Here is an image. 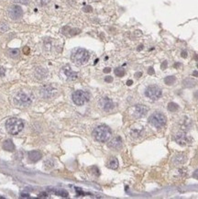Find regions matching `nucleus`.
Here are the masks:
<instances>
[{"label":"nucleus","instance_id":"6ab92c4d","mask_svg":"<svg viewBox=\"0 0 198 199\" xmlns=\"http://www.w3.org/2000/svg\"><path fill=\"white\" fill-rule=\"evenodd\" d=\"M195 84H196V82L191 78H188V79H185L183 81V84L184 87H194Z\"/></svg>","mask_w":198,"mask_h":199},{"label":"nucleus","instance_id":"f704fd0d","mask_svg":"<svg viewBox=\"0 0 198 199\" xmlns=\"http://www.w3.org/2000/svg\"><path fill=\"white\" fill-rule=\"evenodd\" d=\"M194 177L195 179L198 180V169H197L196 171H194Z\"/></svg>","mask_w":198,"mask_h":199},{"label":"nucleus","instance_id":"c9c22d12","mask_svg":"<svg viewBox=\"0 0 198 199\" xmlns=\"http://www.w3.org/2000/svg\"><path fill=\"white\" fill-rule=\"evenodd\" d=\"M110 72H111V68H109V67H107V68L104 69V73H110Z\"/></svg>","mask_w":198,"mask_h":199},{"label":"nucleus","instance_id":"6e6552de","mask_svg":"<svg viewBox=\"0 0 198 199\" xmlns=\"http://www.w3.org/2000/svg\"><path fill=\"white\" fill-rule=\"evenodd\" d=\"M8 15H9V17H10V18L16 20H18V18H20L22 17L23 10L20 6L14 5L8 9Z\"/></svg>","mask_w":198,"mask_h":199},{"label":"nucleus","instance_id":"f3484780","mask_svg":"<svg viewBox=\"0 0 198 199\" xmlns=\"http://www.w3.org/2000/svg\"><path fill=\"white\" fill-rule=\"evenodd\" d=\"M107 167L113 170H116L118 167V161L116 157H112L107 163Z\"/></svg>","mask_w":198,"mask_h":199},{"label":"nucleus","instance_id":"58836bf2","mask_svg":"<svg viewBox=\"0 0 198 199\" xmlns=\"http://www.w3.org/2000/svg\"><path fill=\"white\" fill-rule=\"evenodd\" d=\"M193 75H194V76H195V77H198V72L197 71H194L193 73Z\"/></svg>","mask_w":198,"mask_h":199},{"label":"nucleus","instance_id":"39448f33","mask_svg":"<svg viewBox=\"0 0 198 199\" xmlns=\"http://www.w3.org/2000/svg\"><path fill=\"white\" fill-rule=\"evenodd\" d=\"M72 97H73V101L74 102L75 105L83 106L84 103L89 100V94H88V93L84 92V91L78 90V91H75L73 94Z\"/></svg>","mask_w":198,"mask_h":199},{"label":"nucleus","instance_id":"4be33fe9","mask_svg":"<svg viewBox=\"0 0 198 199\" xmlns=\"http://www.w3.org/2000/svg\"><path fill=\"white\" fill-rule=\"evenodd\" d=\"M178 108H179V106L177 105L176 103H174V102L169 103V105H168V110H169V111H171V112H175V111L178 110Z\"/></svg>","mask_w":198,"mask_h":199},{"label":"nucleus","instance_id":"4468645a","mask_svg":"<svg viewBox=\"0 0 198 199\" xmlns=\"http://www.w3.org/2000/svg\"><path fill=\"white\" fill-rule=\"evenodd\" d=\"M63 72H64L66 76L68 77V79H70V80H75L77 78V73L72 71L68 65L65 66V67L63 68Z\"/></svg>","mask_w":198,"mask_h":199},{"label":"nucleus","instance_id":"c85d7f7f","mask_svg":"<svg viewBox=\"0 0 198 199\" xmlns=\"http://www.w3.org/2000/svg\"><path fill=\"white\" fill-rule=\"evenodd\" d=\"M148 73H149V75H153V74L155 73V70L153 69V67H149V68L148 69Z\"/></svg>","mask_w":198,"mask_h":199},{"label":"nucleus","instance_id":"aec40b11","mask_svg":"<svg viewBox=\"0 0 198 199\" xmlns=\"http://www.w3.org/2000/svg\"><path fill=\"white\" fill-rule=\"evenodd\" d=\"M49 190H50V189H49ZM50 192H51V193H53L55 195H61L62 197H67L68 196V193L66 191H64V190H56V189H51Z\"/></svg>","mask_w":198,"mask_h":199},{"label":"nucleus","instance_id":"c756f323","mask_svg":"<svg viewBox=\"0 0 198 199\" xmlns=\"http://www.w3.org/2000/svg\"><path fill=\"white\" fill-rule=\"evenodd\" d=\"M167 65H168L167 61H164V62H162V70H165V69L167 68Z\"/></svg>","mask_w":198,"mask_h":199},{"label":"nucleus","instance_id":"79ce46f5","mask_svg":"<svg viewBox=\"0 0 198 199\" xmlns=\"http://www.w3.org/2000/svg\"><path fill=\"white\" fill-rule=\"evenodd\" d=\"M180 65H181V63H175V64H174V68H178Z\"/></svg>","mask_w":198,"mask_h":199},{"label":"nucleus","instance_id":"a19ab883","mask_svg":"<svg viewBox=\"0 0 198 199\" xmlns=\"http://www.w3.org/2000/svg\"><path fill=\"white\" fill-rule=\"evenodd\" d=\"M143 49V45H139V47H138V51H141Z\"/></svg>","mask_w":198,"mask_h":199},{"label":"nucleus","instance_id":"b1692460","mask_svg":"<svg viewBox=\"0 0 198 199\" xmlns=\"http://www.w3.org/2000/svg\"><path fill=\"white\" fill-rule=\"evenodd\" d=\"M7 30H8V27H7V24H5V23L0 24V31H7Z\"/></svg>","mask_w":198,"mask_h":199},{"label":"nucleus","instance_id":"7ed1b4c3","mask_svg":"<svg viewBox=\"0 0 198 199\" xmlns=\"http://www.w3.org/2000/svg\"><path fill=\"white\" fill-rule=\"evenodd\" d=\"M24 123L21 119L11 118L6 122V129L11 135H17L23 129Z\"/></svg>","mask_w":198,"mask_h":199},{"label":"nucleus","instance_id":"473e14b6","mask_svg":"<svg viewBox=\"0 0 198 199\" xmlns=\"http://www.w3.org/2000/svg\"><path fill=\"white\" fill-rule=\"evenodd\" d=\"M24 53L25 54H29L30 53V49L28 48V47H25V48H24Z\"/></svg>","mask_w":198,"mask_h":199},{"label":"nucleus","instance_id":"ddd939ff","mask_svg":"<svg viewBox=\"0 0 198 199\" xmlns=\"http://www.w3.org/2000/svg\"><path fill=\"white\" fill-rule=\"evenodd\" d=\"M42 158V154L39 150H31L29 153V159L33 163H36Z\"/></svg>","mask_w":198,"mask_h":199},{"label":"nucleus","instance_id":"2eb2a0df","mask_svg":"<svg viewBox=\"0 0 198 199\" xmlns=\"http://www.w3.org/2000/svg\"><path fill=\"white\" fill-rule=\"evenodd\" d=\"M3 149L7 151H13L15 150V145L11 139H7L3 143Z\"/></svg>","mask_w":198,"mask_h":199},{"label":"nucleus","instance_id":"423d86ee","mask_svg":"<svg viewBox=\"0 0 198 199\" xmlns=\"http://www.w3.org/2000/svg\"><path fill=\"white\" fill-rule=\"evenodd\" d=\"M162 89L157 85H149L145 90L146 97L152 100H157L162 97Z\"/></svg>","mask_w":198,"mask_h":199},{"label":"nucleus","instance_id":"37998d69","mask_svg":"<svg viewBox=\"0 0 198 199\" xmlns=\"http://www.w3.org/2000/svg\"><path fill=\"white\" fill-rule=\"evenodd\" d=\"M194 59H195L196 61H198V55H197V54L194 55Z\"/></svg>","mask_w":198,"mask_h":199},{"label":"nucleus","instance_id":"e433bc0d","mask_svg":"<svg viewBox=\"0 0 198 199\" xmlns=\"http://www.w3.org/2000/svg\"><path fill=\"white\" fill-rule=\"evenodd\" d=\"M141 75H142V73H140V72H139V73H135V77L139 78V77L141 76Z\"/></svg>","mask_w":198,"mask_h":199},{"label":"nucleus","instance_id":"5701e85b","mask_svg":"<svg viewBox=\"0 0 198 199\" xmlns=\"http://www.w3.org/2000/svg\"><path fill=\"white\" fill-rule=\"evenodd\" d=\"M115 74L118 77H123L125 75V70L121 67H118V68H116L115 70Z\"/></svg>","mask_w":198,"mask_h":199},{"label":"nucleus","instance_id":"9b49d317","mask_svg":"<svg viewBox=\"0 0 198 199\" xmlns=\"http://www.w3.org/2000/svg\"><path fill=\"white\" fill-rule=\"evenodd\" d=\"M122 143H123V142H122L121 138L117 136V137H116L114 139H112L109 141L108 147L111 148V149H113V150H119L122 147Z\"/></svg>","mask_w":198,"mask_h":199},{"label":"nucleus","instance_id":"cd10ccee","mask_svg":"<svg viewBox=\"0 0 198 199\" xmlns=\"http://www.w3.org/2000/svg\"><path fill=\"white\" fill-rule=\"evenodd\" d=\"M18 50H11L10 52H9V53H10V55L11 56H13V57H15V56H17V55H18Z\"/></svg>","mask_w":198,"mask_h":199},{"label":"nucleus","instance_id":"4c0bfd02","mask_svg":"<svg viewBox=\"0 0 198 199\" xmlns=\"http://www.w3.org/2000/svg\"><path fill=\"white\" fill-rule=\"evenodd\" d=\"M132 84H133V81H132V80H128V81L127 82V84L128 85V86H129V85H131Z\"/></svg>","mask_w":198,"mask_h":199},{"label":"nucleus","instance_id":"a211bd4d","mask_svg":"<svg viewBox=\"0 0 198 199\" xmlns=\"http://www.w3.org/2000/svg\"><path fill=\"white\" fill-rule=\"evenodd\" d=\"M185 161H186V157H185V155H183V154H178L173 158V163H177V164L183 163H185Z\"/></svg>","mask_w":198,"mask_h":199},{"label":"nucleus","instance_id":"c03bdc74","mask_svg":"<svg viewBox=\"0 0 198 199\" xmlns=\"http://www.w3.org/2000/svg\"><path fill=\"white\" fill-rule=\"evenodd\" d=\"M197 67H198V64H197Z\"/></svg>","mask_w":198,"mask_h":199},{"label":"nucleus","instance_id":"bb28decb","mask_svg":"<svg viewBox=\"0 0 198 199\" xmlns=\"http://www.w3.org/2000/svg\"><path fill=\"white\" fill-rule=\"evenodd\" d=\"M80 32H81V31H80V30H77V28H74V30H71V31H70V34H71L72 36L76 35V34H78V33H80Z\"/></svg>","mask_w":198,"mask_h":199},{"label":"nucleus","instance_id":"7c9ffc66","mask_svg":"<svg viewBox=\"0 0 198 199\" xmlns=\"http://www.w3.org/2000/svg\"><path fill=\"white\" fill-rule=\"evenodd\" d=\"M105 81H106L107 83H111V82H113V77H112V76H107V77L105 78Z\"/></svg>","mask_w":198,"mask_h":199},{"label":"nucleus","instance_id":"393cba45","mask_svg":"<svg viewBox=\"0 0 198 199\" xmlns=\"http://www.w3.org/2000/svg\"><path fill=\"white\" fill-rule=\"evenodd\" d=\"M12 1L15 2V3H20V4L27 5L28 3L30 2V0H12Z\"/></svg>","mask_w":198,"mask_h":199},{"label":"nucleus","instance_id":"72a5a7b5","mask_svg":"<svg viewBox=\"0 0 198 199\" xmlns=\"http://www.w3.org/2000/svg\"><path fill=\"white\" fill-rule=\"evenodd\" d=\"M181 55H182L183 58H186V57H187V52L185 51H183L182 53H181Z\"/></svg>","mask_w":198,"mask_h":199},{"label":"nucleus","instance_id":"412c9836","mask_svg":"<svg viewBox=\"0 0 198 199\" xmlns=\"http://www.w3.org/2000/svg\"><path fill=\"white\" fill-rule=\"evenodd\" d=\"M175 81H176V78H175V76H173V75H171V76H167L164 79V83L167 85H172V84H173L175 83Z\"/></svg>","mask_w":198,"mask_h":199},{"label":"nucleus","instance_id":"dca6fc26","mask_svg":"<svg viewBox=\"0 0 198 199\" xmlns=\"http://www.w3.org/2000/svg\"><path fill=\"white\" fill-rule=\"evenodd\" d=\"M47 71L44 69V68H38L37 69V71H36V77L38 78V79H40V80H41V79H44L46 76H47Z\"/></svg>","mask_w":198,"mask_h":199},{"label":"nucleus","instance_id":"f257e3e1","mask_svg":"<svg viewBox=\"0 0 198 199\" xmlns=\"http://www.w3.org/2000/svg\"><path fill=\"white\" fill-rule=\"evenodd\" d=\"M93 136L99 142H107L111 138V130L106 125H99L94 129Z\"/></svg>","mask_w":198,"mask_h":199},{"label":"nucleus","instance_id":"2f4dec72","mask_svg":"<svg viewBox=\"0 0 198 199\" xmlns=\"http://www.w3.org/2000/svg\"><path fill=\"white\" fill-rule=\"evenodd\" d=\"M5 75V69L3 67H0V77H2Z\"/></svg>","mask_w":198,"mask_h":199},{"label":"nucleus","instance_id":"ea45409f","mask_svg":"<svg viewBox=\"0 0 198 199\" xmlns=\"http://www.w3.org/2000/svg\"><path fill=\"white\" fill-rule=\"evenodd\" d=\"M194 98L198 100V91H196V92L194 93Z\"/></svg>","mask_w":198,"mask_h":199},{"label":"nucleus","instance_id":"20e7f679","mask_svg":"<svg viewBox=\"0 0 198 199\" xmlns=\"http://www.w3.org/2000/svg\"><path fill=\"white\" fill-rule=\"evenodd\" d=\"M166 117L163 115L162 113L160 112H155L153 113L152 116L149 118V123L152 126L157 128V129H161L162 128L165 124H166Z\"/></svg>","mask_w":198,"mask_h":199},{"label":"nucleus","instance_id":"f03ea898","mask_svg":"<svg viewBox=\"0 0 198 199\" xmlns=\"http://www.w3.org/2000/svg\"><path fill=\"white\" fill-rule=\"evenodd\" d=\"M90 58V54L89 52L82 48H77L75 49L73 52H72V56L71 59L72 61L76 64V65H83L86 64L88 60Z\"/></svg>","mask_w":198,"mask_h":199},{"label":"nucleus","instance_id":"1a4fd4ad","mask_svg":"<svg viewBox=\"0 0 198 199\" xmlns=\"http://www.w3.org/2000/svg\"><path fill=\"white\" fill-rule=\"evenodd\" d=\"M99 105H100L102 109L106 110V111H109L114 107V103H113V101L111 99H109L107 97L102 98L99 101Z\"/></svg>","mask_w":198,"mask_h":199},{"label":"nucleus","instance_id":"9d476101","mask_svg":"<svg viewBox=\"0 0 198 199\" xmlns=\"http://www.w3.org/2000/svg\"><path fill=\"white\" fill-rule=\"evenodd\" d=\"M148 112V107L143 105H138L135 107L134 116L136 118H142L144 117Z\"/></svg>","mask_w":198,"mask_h":199},{"label":"nucleus","instance_id":"0eeeda50","mask_svg":"<svg viewBox=\"0 0 198 199\" xmlns=\"http://www.w3.org/2000/svg\"><path fill=\"white\" fill-rule=\"evenodd\" d=\"M15 102L17 105L22 106V107H28L31 104V98L24 93L17 94L15 97Z\"/></svg>","mask_w":198,"mask_h":199},{"label":"nucleus","instance_id":"f8f14e48","mask_svg":"<svg viewBox=\"0 0 198 199\" xmlns=\"http://www.w3.org/2000/svg\"><path fill=\"white\" fill-rule=\"evenodd\" d=\"M175 141L177 142V143L179 145L181 146H184L188 143V141H189V139H188V136H186L184 133H179L175 136Z\"/></svg>","mask_w":198,"mask_h":199},{"label":"nucleus","instance_id":"a878e982","mask_svg":"<svg viewBox=\"0 0 198 199\" xmlns=\"http://www.w3.org/2000/svg\"><path fill=\"white\" fill-rule=\"evenodd\" d=\"M83 10L84 12H92L93 11V7L91 6H86V7H83Z\"/></svg>","mask_w":198,"mask_h":199}]
</instances>
